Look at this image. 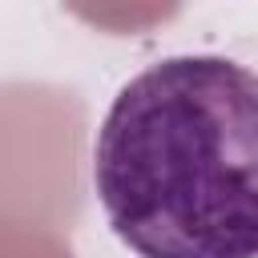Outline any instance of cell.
<instances>
[{
	"mask_svg": "<svg viewBox=\"0 0 258 258\" xmlns=\"http://www.w3.org/2000/svg\"><path fill=\"white\" fill-rule=\"evenodd\" d=\"M81 145L77 93L40 81L0 85V218L69 230L81 214Z\"/></svg>",
	"mask_w": 258,
	"mask_h": 258,
	"instance_id": "cell-2",
	"label": "cell"
},
{
	"mask_svg": "<svg viewBox=\"0 0 258 258\" xmlns=\"http://www.w3.org/2000/svg\"><path fill=\"white\" fill-rule=\"evenodd\" d=\"M0 258H73V246L56 226L0 218Z\"/></svg>",
	"mask_w": 258,
	"mask_h": 258,
	"instance_id": "cell-3",
	"label": "cell"
},
{
	"mask_svg": "<svg viewBox=\"0 0 258 258\" xmlns=\"http://www.w3.org/2000/svg\"><path fill=\"white\" fill-rule=\"evenodd\" d=\"M93 181L141 258H258V73L169 56L109 105Z\"/></svg>",
	"mask_w": 258,
	"mask_h": 258,
	"instance_id": "cell-1",
	"label": "cell"
}]
</instances>
